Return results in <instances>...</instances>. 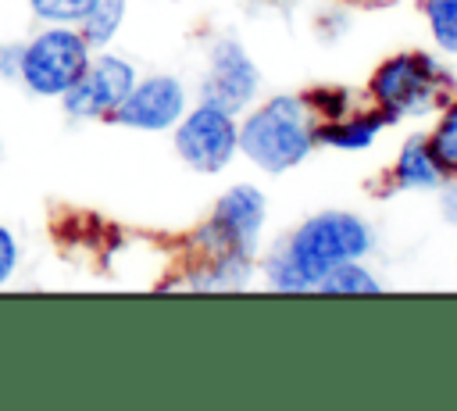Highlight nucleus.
<instances>
[{"label":"nucleus","mask_w":457,"mask_h":411,"mask_svg":"<svg viewBox=\"0 0 457 411\" xmlns=\"http://www.w3.org/2000/svg\"><path fill=\"white\" fill-rule=\"evenodd\" d=\"M375 250V229L353 211H318L286 232L261 257V279L275 293H314L318 279L343 264L364 261Z\"/></svg>","instance_id":"f257e3e1"},{"label":"nucleus","mask_w":457,"mask_h":411,"mask_svg":"<svg viewBox=\"0 0 457 411\" xmlns=\"http://www.w3.org/2000/svg\"><path fill=\"white\" fill-rule=\"evenodd\" d=\"M318 125L321 114L307 93H275L257 107H246V118L239 125V154L253 168L282 175L314 154Z\"/></svg>","instance_id":"f03ea898"},{"label":"nucleus","mask_w":457,"mask_h":411,"mask_svg":"<svg viewBox=\"0 0 457 411\" xmlns=\"http://www.w3.org/2000/svg\"><path fill=\"white\" fill-rule=\"evenodd\" d=\"M457 96L453 75L439 64V57L425 50H400L375 64L368 79V104L382 107L393 122L425 118L446 107Z\"/></svg>","instance_id":"7ed1b4c3"},{"label":"nucleus","mask_w":457,"mask_h":411,"mask_svg":"<svg viewBox=\"0 0 457 411\" xmlns=\"http://www.w3.org/2000/svg\"><path fill=\"white\" fill-rule=\"evenodd\" d=\"M264 222H268V197L250 182H236L211 204V214L193 229L189 247L196 250V257L257 261Z\"/></svg>","instance_id":"20e7f679"},{"label":"nucleus","mask_w":457,"mask_h":411,"mask_svg":"<svg viewBox=\"0 0 457 411\" xmlns=\"http://www.w3.org/2000/svg\"><path fill=\"white\" fill-rule=\"evenodd\" d=\"M93 50L75 25H43L21 43L18 82L29 96L61 100L86 71Z\"/></svg>","instance_id":"39448f33"},{"label":"nucleus","mask_w":457,"mask_h":411,"mask_svg":"<svg viewBox=\"0 0 457 411\" xmlns=\"http://www.w3.org/2000/svg\"><path fill=\"white\" fill-rule=\"evenodd\" d=\"M171 143H175V154L186 168H193L200 175H218L239 154V122L228 111L196 100L175 122Z\"/></svg>","instance_id":"423d86ee"},{"label":"nucleus","mask_w":457,"mask_h":411,"mask_svg":"<svg viewBox=\"0 0 457 411\" xmlns=\"http://www.w3.org/2000/svg\"><path fill=\"white\" fill-rule=\"evenodd\" d=\"M257 93H261V68L250 57V50L232 36H218L207 46L196 96L228 114H239L257 100Z\"/></svg>","instance_id":"0eeeda50"},{"label":"nucleus","mask_w":457,"mask_h":411,"mask_svg":"<svg viewBox=\"0 0 457 411\" xmlns=\"http://www.w3.org/2000/svg\"><path fill=\"white\" fill-rule=\"evenodd\" d=\"M136 79L139 71L129 57L111 50H93L79 82L61 96V111L75 122H107L118 111V104L129 96Z\"/></svg>","instance_id":"6e6552de"},{"label":"nucleus","mask_w":457,"mask_h":411,"mask_svg":"<svg viewBox=\"0 0 457 411\" xmlns=\"http://www.w3.org/2000/svg\"><path fill=\"white\" fill-rule=\"evenodd\" d=\"M186 107H189L186 82L179 75L154 71V75L136 79V86L129 89V96L118 104V111L107 122L132 129V132H171L175 122L186 114Z\"/></svg>","instance_id":"1a4fd4ad"},{"label":"nucleus","mask_w":457,"mask_h":411,"mask_svg":"<svg viewBox=\"0 0 457 411\" xmlns=\"http://www.w3.org/2000/svg\"><path fill=\"white\" fill-rule=\"evenodd\" d=\"M386 125H393V118H389L382 107H375V104H364V107H361V104H357V107H350L346 114L328 118V122L318 125V147L346 150V154L368 150V147L378 139V132H382Z\"/></svg>","instance_id":"9d476101"},{"label":"nucleus","mask_w":457,"mask_h":411,"mask_svg":"<svg viewBox=\"0 0 457 411\" xmlns=\"http://www.w3.org/2000/svg\"><path fill=\"white\" fill-rule=\"evenodd\" d=\"M389 179H393V189H418V193H436L450 175L443 172V164L436 161L432 147H428V136L425 132H414L403 139L393 168H389Z\"/></svg>","instance_id":"9b49d317"},{"label":"nucleus","mask_w":457,"mask_h":411,"mask_svg":"<svg viewBox=\"0 0 457 411\" xmlns=\"http://www.w3.org/2000/svg\"><path fill=\"white\" fill-rule=\"evenodd\" d=\"M125 14H129V0H96L75 29L89 43V50H107L114 43V36L121 32Z\"/></svg>","instance_id":"f8f14e48"},{"label":"nucleus","mask_w":457,"mask_h":411,"mask_svg":"<svg viewBox=\"0 0 457 411\" xmlns=\"http://www.w3.org/2000/svg\"><path fill=\"white\" fill-rule=\"evenodd\" d=\"M382 289H386V282H382L364 261H343V264L328 268V272L318 279V286H314V293H321V297H339V293H382Z\"/></svg>","instance_id":"ddd939ff"},{"label":"nucleus","mask_w":457,"mask_h":411,"mask_svg":"<svg viewBox=\"0 0 457 411\" xmlns=\"http://www.w3.org/2000/svg\"><path fill=\"white\" fill-rule=\"evenodd\" d=\"M425 136H428V147H432L436 161L443 164V172L450 179H457V96L436 111V125Z\"/></svg>","instance_id":"4468645a"},{"label":"nucleus","mask_w":457,"mask_h":411,"mask_svg":"<svg viewBox=\"0 0 457 411\" xmlns=\"http://www.w3.org/2000/svg\"><path fill=\"white\" fill-rule=\"evenodd\" d=\"M421 14L432 32V43L443 54L457 57V0H421Z\"/></svg>","instance_id":"2eb2a0df"},{"label":"nucleus","mask_w":457,"mask_h":411,"mask_svg":"<svg viewBox=\"0 0 457 411\" xmlns=\"http://www.w3.org/2000/svg\"><path fill=\"white\" fill-rule=\"evenodd\" d=\"M96 0H29V11L43 25H79Z\"/></svg>","instance_id":"dca6fc26"},{"label":"nucleus","mask_w":457,"mask_h":411,"mask_svg":"<svg viewBox=\"0 0 457 411\" xmlns=\"http://www.w3.org/2000/svg\"><path fill=\"white\" fill-rule=\"evenodd\" d=\"M18 264H21V247H18L14 232H11L7 225H0V289L14 279Z\"/></svg>","instance_id":"f3484780"},{"label":"nucleus","mask_w":457,"mask_h":411,"mask_svg":"<svg viewBox=\"0 0 457 411\" xmlns=\"http://www.w3.org/2000/svg\"><path fill=\"white\" fill-rule=\"evenodd\" d=\"M18 64H21V43L4 39L0 43V79L4 82H18Z\"/></svg>","instance_id":"a211bd4d"},{"label":"nucleus","mask_w":457,"mask_h":411,"mask_svg":"<svg viewBox=\"0 0 457 411\" xmlns=\"http://www.w3.org/2000/svg\"><path fill=\"white\" fill-rule=\"evenodd\" d=\"M436 193H439V218L450 229H457V179H446Z\"/></svg>","instance_id":"6ab92c4d"}]
</instances>
